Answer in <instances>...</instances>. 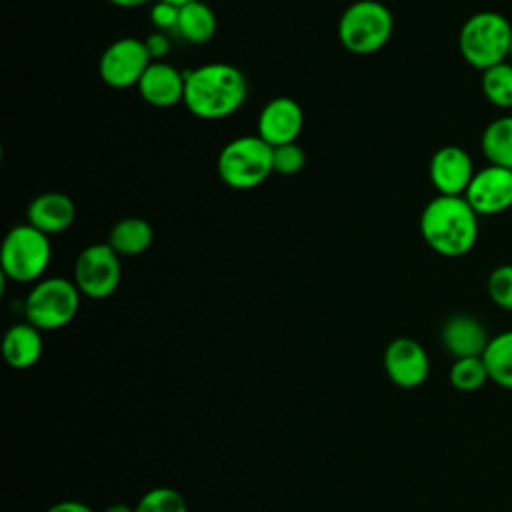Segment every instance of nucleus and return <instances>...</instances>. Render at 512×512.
Masks as SVG:
<instances>
[{"label": "nucleus", "mask_w": 512, "mask_h": 512, "mask_svg": "<svg viewBox=\"0 0 512 512\" xmlns=\"http://www.w3.org/2000/svg\"><path fill=\"white\" fill-rule=\"evenodd\" d=\"M464 198L478 216L506 212L512 206V170L494 164L476 170Z\"/></svg>", "instance_id": "11"}, {"label": "nucleus", "mask_w": 512, "mask_h": 512, "mask_svg": "<svg viewBox=\"0 0 512 512\" xmlns=\"http://www.w3.org/2000/svg\"><path fill=\"white\" fill-rule=\"evenodd\" d=\"M510 40V20L496 10H480L468 16L460 26L458 52L468 66L484 72L508 60Z\"/></svg>", "instance_id": "3"}, {"label": "nucleus", "mask_w": 512, "mask_h": 512, "mask_svg": "<svg viewBox=\"0 0 512 512\" xmlns=\"http://www.w3.org/2000/svg\"><path fill=\"white\" fill-rule=\"evenodd\" d=\"M508 62H512V40H510V50H508Z\"/></svg>", "instance_id": "33"}, {"label": "nucleus", "mask_w": 512, "mask_h": 512, "mask_svg": "<svg viewBox=\"0 0 512 512\" xmlns=\"http://www.w3.org/2000/svg\"><path fill=\"white\" fill-rule=\"evenodd\" d=\"M480 150L488 164L512 170V114L498 116L484 128Z\"/></svg>", "instance_id": "20"}, {"label": "nucleus", "mask_w": 512, "mask_h": 512, "mask_svg": "<svg viewBox=\"0 0 512 512\" xmlns=\"http://www.w3.org/2000/svg\"><path fill=\"white\" fill-rule=\"evenodd\" d=\"M106 242L112 250L122 256H140L144 254L154 242V230L150 222L140 216H124L112 224Z\"/></svg>", "instance_id": "18"}, {"label": "nucleus", "mask_w": 512, "mask_h": 512, "mask_svg": "<svg viewBox=\"0 0 512 512\" xmlns=\"http://www.w3.org/2000/svg\"><path fill=\"white\" fill-rule=\"evenodd\" d=\"M162 2H170V4H174V6H184V4H190V2H196V0H162Z\"/></svg>", "instance_id": "32"}, {"label": "nucleus", "mask_w": 512, "mask_h": 512, "mask_svg": "<svg viewBox=\"0 0 512 512\" xmlns=\"http://www.w3.org/2000/svg\"><path fill=\"white\" fill-rule=\"evenodd\" d=\"M248 98L244 72L228 62H208L186 72L184 106L202 120H222L238 112Z\"/></svg>", "instance_id": "1"}, {"label": "nucleus", "mask_w": 512, "mask_h": 512, "mask_svg": "<svg viewBox=\"0 0 512 512\" xmlns=\"http://www.w3.org/2000/svg\"><path fill=\"white\" fill-rule=\"evenodd\" d=\"M382 366L388 380L402 390H414L430 376V356L426 348L410 336H398L388 342Z\"/></svg>", "instance_id": "10"}, {"label": "nucleus", "mask_w": 512, "mask_h": 512, "mask_svg": "<svg viewBox=\"0 0 512 512\" xmlns=\"http://www.w3.org/2000/svg\"><path fill=\"white\" fill-rule=\"evenodd\" d=\"M394 32L390 8L378 0H352L340 14L336 34L340 44L358 56L382 50Z\"/></svg>", "instance_id": "4"}, {"label": "nucleus", "mask_w": 512, "mask_h": 512, "mask_svg": "<svg viewBox=\"0 0 512 512\" xmlns=\"http://www.w3.org/2000/svg\"><path fill=\"white\" fill-rule=\"evenodd\" d=\"M332 2H352V0H332Z\"/></svg>", "instance_id": "34"}, {"label": "nucleus", "mask_w": 512, "mask_h": 512, "mask_svg": "<svg viewBox=\"0 0 512 512\" xmlns=\"http://www.w3.org/2000/svg\"><path fill=\"white\" fill-rule=\"evenodd\" d=\"M76 218V206L64 192H42L26 206V222L46 236L66 232Z\"/></svg>", "instance_id": "16"}, {"label": "nucleus", "mask_w": 512, "mask_h": 512, "mask_svg": "<svg viewBox=\"0 0 512 512\" xmlns=\"http://www.w3.org/2000/svg\"><path fill=\"white\" fill-rule=\"evenodd\" d=\"M480 90L492 106L500 110H510L512 108V62L504 60L496 66L486 68L480 74Z\"/></svg>", "instance_id": "22"}, {"label": "nucleus", "mask_w": 512, "mask_h": 512, "mask_svg": "<svg viewBox=\"0 0 512 512\" xmlns=\"http://www.w3.org/2000/svg\"><path fill=\"white\" fill-rule=\"evenodd\" d=\"M492 384L504 390H512V330H504L490 336V342L482 354Z\"/></svg>", "instance_id": "21"}, {"label": "nucleus", "mask_w": 512, "mask_h": 512, "mask_svg": "<svg viewBox=\"0 0 512 512\" xmlns=\"http://www.w3.org/2000/svg\"><path fill=\"white\" fill-rule=\"evenodd\" d=\"M102 512H136V508L124 502H114V504H108Z\"/></svg>", "instance_id": "30"}, {"label": "nucleus", "mask_w": 512, "mask_h": 512, "mask_svg": "<svg viewBox=\"0 0 512 512\" xmlns=\"http://www.w3.org/2000/svg\"><path fill=\"white\" fill-rule=\"evenodd\" d=\"M304 128V110L290 96H276L268 100L256 122V134L270 146L298 142Z\"/></svg>", "instance_id": "13"}, {"label": "nucleus", "mask_w": 512, "mask_h": 512, "mask_svg": "<svg viewBox=\"0 0 512 512\" xmlns=\"http://www.w3.org/2000/svg\"><path fill=\"white\" fill-rule=\"evenodd\" d=\"M474 172L472 156L456 144L440 146L428 164V178L442 196H464Z\"/></svg>", "instance_id": "12"}, {"label": "nucleus", "mask_w": 512, "mask_h": 512, "mask_svg": "<svg viewBox=\"0 0 512 512\" xmlns=\"http://www.w3.org/2000/svg\"><path fill=\"white\" fill-rule=\"evenodd\" d=\"M486 292L492 304L512 312V264H498L486 278Z\"/></svg>", "instance_id": "25"}, {"label": "nucleus", "mask_w": 512, "mask_h": 512, "mask_svg": "<svg viewBox=\"0 0 512 512\" xmlns=\"http://www.w3.org/2000/svg\"><path fill=\"white\" fill-rule=\"evenodd\" d=\"M144 44H146V50H148V54H150L152 60H162V58L170 52V40H168V36H166L164 32H160V30L148 34V36L144 38Z\"/></svg>", "instance_id": "28"}, {"label": "nucleus", "mask_w": 512, "mask_h": 512, "mask_svg": "<svg viewBox=\"0 0 512 512\" xmlns=\"http://www.w3.org/2000/svg\"><path fill=\"white\" fill-rule=\"evenodd\" d=\"M418 228L426 246L444 256L460 258L478 242V214L464 196L436 194L420 212Z\"/></svg>", "instance_id": "2"}, {"label": "nucleus", "mask_w": 512, "mask_h": 512, "mask_svg": "<svg viewBox=\"0 0 512 512\" xmlns=\"http://www.w3.org/2000/svg\"><path fill=\"white\" fill-rule=\"evenodd\" d=\"M150 62L152 58L146 50L144 40L124 36L104 48L98 60V74L106 86L124 90L130 86H138Z\"/></svg>", "instance_id": "9"}, {"label": "nucleus", "mask_w": 512, "mask_h": 512, "mask_svg": "<svg viewBox=\"0 0 512 512\" xmlns=\"http://www.w3.org/2000/svg\"><path fill=\"white\" fill-rule=\"evenodd\" d=\"M44 512H94V510L80 500H60L48 506Z\"/></svg>", "instance_id": "29"}, {"label": "nucleus", "mask_w": 512, "mask_h": 512, "mask_svg": "<svg viewBox=\"0 0 512 512\" xmlns=\"http://www.w3.org/2000/svg\"><path fill=\"white\" fill-rule=\"evenodd\" d=\"M108 2L118 6V8H138V6H142V4H146L150 0H108Z\"/></svg>", "instance_id": "31"}, {"label": "nucleus", "mask_w": 512, "mask_h": 512, "mask_svg": "<svg viewBox=\"0 0 512 512\" xmlns=\"http://www.w3.org/2000/svg\"><path fill=\"white\" fill-rule=\"evenodd\" d=\"M44 352L42 330L30 322L12 324L2 338V356L14 370H28L38 364Z\"/></svg>", "instance_id": "17"}, {"label": "nucleus", "mask_w": 512, "mask_h": 512, "mask_svg": "<svg viewBox=\"0 0 512 512\" xmlns=\"http://www.w3.org/2000/svg\"><path fill=\"white\" fill-rule=\"evenodd\" d=\"M306 164V152L298 142L272 146V170L280 176H294Z\"/></svg>", "instance_id": "26"}, {"label": "nucleus", "mask_w": 512, "mask_h": 512, "mask_svg": "<svg viewBox=\"0 0 512 512\" xmlns=\"http://www.w3.org/2000/svg\"><path fill=\"white\" fill-rule=\"evenodd\" d=\"M80 290L74 280L48 276L34 282L24 300V318L36 328L60 330L68 326L80 310Z\"/></svg>", "instance_id": "7"}, {"label": "nucleus", "mask_w": 512, "mask_h": 512, "mask_svg": "<svg viewBox=\"0 0 512 512\" xmlns=\"http://www.w3.org/2000/svg\"><path fill=\"white\" fill-rule=\"evenodd\" d=\"M448 380L450 386L458 392H476L486 382H490L482 356L456 358L448 370Z\"/></svg>", "instance_id": "23"}, {"label": "nucleus", "mask_w": 512, "mask_h": 512, "mask_svg": "<svg viewBox=\"0 0 512 512\" xmlns=\"http://www.w3.org/2000/svg\"><path fill=\"white\" fill-rule=\"evenodd\" d=\"M216 172L232 190H254L274 172L272 146L258 134L238 136L222 146L216 158Z\"/></svg>", "instance_id": "5"}, {"label": "nucleus", "mask_w": 512, "mask_h": 512, "mask_svg": "<svg viewBox=\"0 0 512 512\" xmlns=\"http://www.w3.org/2000/svg\"><path fill=\"white\" fill-rule=\"evenodd\" d=\"M178 6L170 4V2H162L156 0L150 8V22L154 24L156 30L166 32V30H174L176 22H178Z\"/></svg>", "instance_id": "27"}, {"label": "nucleus", "mask_w": 512, "mask_h": 512, "mask_svg": "<svg viewBox=\"0 0 512 512\" xmlns=\"http://www.w3.org/2000/svg\"><path fill=\"white\" fill-rule=\"evenodd\" d=\"M440 342L444 350L456 360L482 356L490 342V336L476 316L458 312L442 322Z\"/></svg>", "instance_id": "15"}, {"label": "nucleus", "mask_w": 512, "mask_h": 512, "mask_svg": "<svg viewBox=\"0 0 512 512\" xmlns=\"http://www.w3.org/2000/svg\"><path fill=\"white\" fill-rule=\"evenodd\" d=\"M72 280L80 294L92 300L110 298L122 280L120 256L108 242L88 244L74 260Z\"/></svg>", "instance_id": "8"}, {"label": "nucleus", "mask_w": 512, "mask_h": 512, "mask_svg": "<svg viewBox=\"0 0 512 512\" xmlns=\"http://www.w3.org/2000/svg\"><path fill=\"white\" fill-rule=\"evenodd\" d=\"M186 72L164 60H152L136 90L152 108H172L184 102Z\"/></svg>", "instance_id": "14"}, {"label": "nucleus", "mask_w": 512, "mask_h": 512, "mask_svg": "<svg viewBox=\"0 0 512 512\" xmlns=\"http://www.w3.org/2000/svg\"><path fill=\"white\" fill-rule=\"evenodd\" d=\"M52 260L50 236L28 222L12 226L0 248L2 274L18 284L38 282L44 278Z\"/></svg>", "instance_id": "6"}, {"label": "nucleus", "mask_w": 512, "mask_h": 512, "mask_svg": "<svg viewBox=\"0 0 512 512\" xmlns=\"http://www.w3.org/2000/svg\"><path fill=\"white\" fill-rule=\"evenodd\" d=\"M218 28V20L210 4L204 0H196L180 6L178 22L174 32L186 40L188 44H206L214 38Z\"/></svg>", "instance_id": "19"}, {"label": "nucleus", "mask_w": 512, "mask_h": 512, "mask_svg": "<svg viewBox=\"0 0 512 512\" xmlns=\"http://www.w3.org/2000/svg\"><path fill=\"white\" fill-rule=\"evenodd\" d=\"M136 512H188L184 496L170 486L150 488L134 504Z\"/></svg>", "instance_id": "24"}]
</instances>
